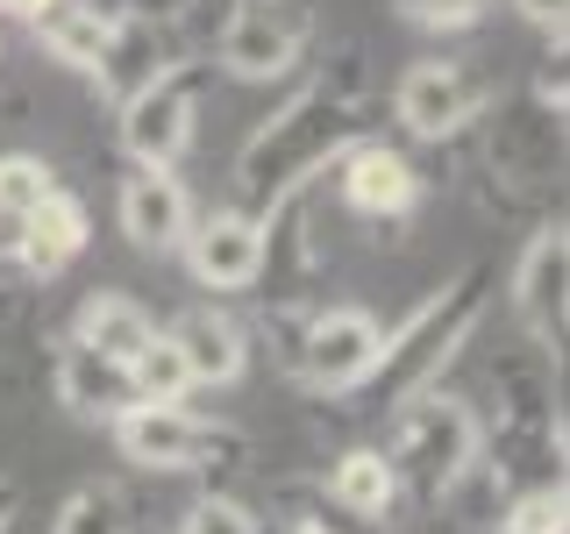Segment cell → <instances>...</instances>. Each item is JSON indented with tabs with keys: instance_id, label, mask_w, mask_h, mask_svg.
Wrapping results in <instances>:
<instances>
[{
	"instance_id": "6da1fadb",
	"label": "cell",
	"mask_w": 570,
	"mask_h": 534,
	"mask_svg": "<svg viewBox=\"0 0 570 534\" xmlns=\"http://www.w3.org/2000/svg\"><path fill=\"white\" fill-rule=\"evenodd\" d=\"M350 142H364V100H356V71L343 65V71L314 79L307 93H293L278 115H264L257 129H249L243 157H236V186L257 207H285L328 157H343Z\"/></svg>"
},
{
	"instance_id": "7a4b0ae2",
	"label": "cell",
	"mask_w": 570,
	"mask_h": 534,
	"mask_svg": "<svg viewBox=\"0 0 570 534\" xmlns=\"http://www.w3.org/2000/svg\"><path fill=\"white\" fill-rule=\"evenodd\" d=\"M478 320H485V271H463V278L442 285V293H428L421 307L385 335L379 370H371L364 392H379V406H406V399H421V392H435V378L456 364V349L478 335Z\"/></svg>"
},
{
	"instance_id": "3957f363",
	"label": "cell",
	"mask_w": 570,
	"mask_h": 534,
	"mask_svg": "<svg viewBox=\"0 0 570 534\" xmlns=\"http://www.w3.org/2000/svg\"><path fill=\"white\" fill-rule=\"evenodd\" d=\"M385 463H392V485H414L421 498H442L478 463V414L463 399H450V392H421V399L400 406Z\"/></svg>"
},
{
	"instance_id": "277c9868",
	"label": "cell",
	"mask_w": 570,
	"mask_h": 534,
	"mask_svg": "<svg viewBox=\"0 0 570 534\" xmlns=\"http://www.w3.org/2000/svg\"><path fill=\"white\" fill-rule=\"evenodd\" d=\"M314 43V0H236L222 22V71L228 79H285Z\"/></svg>"
},
{
	"instance_id": "5b68a950",
	"label": "cell",
	"mask_w": 570,
	"mask_h": 534,
	"mask_svg": "<svg viewBox=\"0 0 570 534\" xmlns=\"http://www.w3.org/2000/svg\"><path fill=\"white\" fill-rule=\"evenodd\" d=\"M193 79H200V65L178 58L136 100H121V150L136 157V171H171L193 150Z\"/></svg>"
},
{
	"instance_id": "8992f818",
	"label": "cell",
	"mask_w": 570,
	"mask_h": 534,
	"mask_svg": "<svg viewBox=\"0 0 570 534\" xmlns=\"http://www.w3.org/2000/svg\"><path fill=\"white\" fill-rule=\"evenodd\" d=\"M485 93H492V86L478 79L471 65H456V58H421V65H406L400 93H392V115H400L406 136L442 142V136L471 129V121L485 115Z\"/></svg>"
},
{
	"instance_id": "52a82bcc",
	"label": "cell",
	"mask_w": 570,
	"mask_h": 534,
	"mask_svg": "<svg viewBox=\"0 0 570 534\" xmlns=\"http://www.w3.org/2000/svg\"><path fill=\"white\" fill-rule=\"evenodd\" d=\"M385 328L364 307H321L299 335V378L314 392H364L371 370H379Z\"/></svg>"
},
{
	"instance_id": "ba28073f",
	"label": "cell",
	"mask_w": 570,
	"mask_h": 534,
	"mask_svg": "<svg viewBox=\"0 0 570 534\" xmlns=\"http://www.w3.org/2000/svg\"><path fill=\"white\" fill-rule=\"evenodd\" d=\"M186 264H193V278H200L207 293H243V285H257L264 264H272V236H264L257 214L214 207V214H200V221L186 228Z\"/></svg>"
},
{
	"instance_id": "9c48e42d",
	"label": "cell",
	"mask_w": 570,
	"mask_h": 534,
	"mask_svg": "<svg viewBox=\"0 0 570 534\" xmlns=\"http://www.w3.org/2000/svg\"><path fill=\"white\" fill-rule=\"evenodd\" d=\"M115 442L142 471H200L214 449H228L222 427H207L200 414H186V406H136V414L115 421Z\"/></svg>"
},
{
	"instance_id": "30bf717a",
	"label": "cell",
	"mask_w": 570,
	"mask_h": 534,
	"mask_svg": "<svg viewBox=\"0 0 570 534\" xmlns=\"http://www.w3.org/2000/svg\"><path fill=\"white\" fill-rule=\"evenodd\" d=\"M563 285H570V236H563V221H542L528 236L521 264H513V314L549 349L563 343Z\"/></svg>"
},
{
	"instance_id": "8fae6325",
	"label": "cell",
	"mask_w": 570,
	"mask_h": 534,
	"mask_svg": "<svg viewBox=\"0 0 570 534\" xmlns=\"http://www.w3.org/2000/svg\"><path fill=\"white\" fill-rule=\"evenodd\" d=\"M186 228H193L186 186L171 171H129V186H121V236L142 257H171V249H186Z\"/></svg>"
},
{
	"instance_id": "7c38bea8",
	"label": "cell",
	"mask_w": 570,
	"mask_h": 534,
	"mask_svg": "<svg viewBox=\"0 0 570 534\" xmlns=\"http://www.w3.org/2000/svg\"><path fill=\"white\" fill-rule=\"evenodd\" d=\"M165 343L178 349V364H186V385H236L243 364H249L243 328L228 314H214V307L178 314L171 328H165Z\"/></svg>"
},
{
	"instance_id": "4fadbf2b",
	"label": "cell",
	"mask_w": 570,
	"mask_h": 534,
	"mask_svg": "<svg viewBox=\"0 0 570 534\" xmlns=\"http://www.w3.org/2000/svg\"><path fill=\"white\" fill-rule=\"evenodd\" d=\"M343 200L356 214H371V221H385V214H406L421 200V178L400 150H385V142H350L343 150Z\"/></svg>"
},
{
	"instance_id": "5bb4252c",
	"label": "cell",
	"mask_w": 570,
	"mask_h": 534,
	"mask_svg": "<svg viewBox=\"0 0 570 534\" xmlns=\"http://www.w3.org/2000/svg\"><path fill=\"white\" fill-rule=\"evenodd\" d=\"M58 399H65L79 421H107V427H115L121 414H136L129 370L107 364V356H94V349H79V343L58 349Z\"/></svg>"
},
{
	"instance_id": "9a60e30c",
	"label": "cell",
	"mask_w": 570,
	"mask_h": 534,
	"mask_svg": "<svg viewBox=\"0 0 570 534\" xmlns=\"http://www.w3.org/2000/svg\"><path fill=\"white\" fill-rule=\"evenodd\" d=\"M71 343L129 370L136 356L157 343V320L142 314V299H129V293H94V299L79 307V328H71Z\"/></svg>"
},
{
	"instance_id": "2e32d148",
	"label": "cell",
	"mask_w": 570,
	"mask_h": 534,
	"mask_svg": "<svg viewBox=\"0 0 570 534\" xmlns=\"http://www.w3.org/2000/svg\"><path fill=\"white\" fill-rule=\"evenodd\" d=\"M36 43L71 71H100L107 43H115V14L94 8V0H50V8L36 14Z\"/></svg>"
},
{
	"instance_id": "e0dca14e",
	"label": "cell",
	"mask_w": 570,
	"mask_h": 534,
	"mask_svg": "<svg viewBox=\"0 0 570 534\" xmlns=\"http://www.w3.org/2000/svg\"><path fill=\"white\" fill-rule=\"evenodd\" d=\"M14 228H22V236H14V257H22L36 278H58L65 264H71V257L86 249V207L71 200L65 186L50 192V200L36 207L29 221H14Z\"/></svg>"
},
{
	"instance_id": "ac0fdd59",
	"label": "cell",
	"mask_w": 570,
	"mask_h": 534,
	"mask_svg": "<svg viewBox=\"0 0 570 534\" xmlns=\"http://www.w3.org/2000/svg\"><path fill=\"white\" fill-rule=\"evenodd\" d=\"M178 50L165 43V29L150 22V14H136V22H115V43H107V65L94 71V79L107 86L115 100H136L142 86L157 79V71H171Z\"/></svg>"
},
{
	"instance_id": "d6986e66",
	"label": "cell",
	"mask_w": 570,
	"mask_h": 534,
	"mask_svg": "<svg viewBox=\"0 0 570 534\" xmlns=\"http://www.w3.org/2000/svg\"><path fill=\"white\" fill-rule=\"evenodd\" d=\"M328 498H335L343 513H356V521H385V506L400 498L385 449H350V456L328 471Z\"/></svg>"
},
{
	"instance_id": "ffe728a7",
	"label": "cell",
	"mask_w": 570,
	"mask_h": 534,
	"mask_svg": "<svg viewBox=\"0 0 570 534\" xmlns=\"http://www.w3.org/2000/svg\"><path fill=\"white\" fill-rule=\"evenodd\" d=\"M50 192H58V171H50L43 157H29V150L0 157V214H8V221H29Z\"/></svg>"
},
{
	"instance_id": "44dd1931",
	"label": "cell",
	"mask_w": 570,
	"mask_h": 534,
	"mask_svg": "<svg viewBox=\"0 0 570 534\" xmlns=\"http://www.w3.org/2000/svg\"><path fill=\"white\" fill-rule=\"evenodd\" d=\"M129 392H136V406H178L193 392L186 385V364H178V349L165 343V335H157V343L129 364Z\"/></svg>"
},
{
	"instance_id": "7402d4cb",
	"label": "cell",
	"mask_w": 570,
	"mask_h": 534,
	"mask_svg": "<svg viewBox=\"0 0 570 534\" xmlns=\"http://www.w3.org/2000/svg\"><path fill=\"white\" fill-rule=\"evenodd\" d=\"M50 534H129V506H121L115 492L86 485V492H71L58 506V527Z\"/></svg>"
},
{
	"instance_id": "603a6c76",
	"label": "cell",
	"mask_w": 570,
	"mask_h": 534,
	"mask_svg": "<svg viewBox=\"0 0 570 534\" xmlns=\"http://www.w3.org/2000/svg\"><path fill=\"white\" fill-rule=\"evenodd\" d=\"M563 513H570L563 485H534V492H521V498L507 506L499 534H563Z\"/></svg>"
},
{
	"instance_id": "cb8c5ba5",
	"label": "cell",
	"mask_w": 570,
	"mask_h": 534,
	"mask_svg": "<svg viewBox=\"0 0 570 534\" xmlns=\"http://www.w3.org/2000/svg\"><path fill=\"white\" fill-rule=\"evenodd\" d=\"M392 8L421 29H471V22H485L499 0H392Z\"/></svg>"
},
{
	"instance_id": "d4e9b609",
	"label": "cell",
	"mask_w": 570,
	"mask_h": 534,
	"mask_svg": "<svg viewBox=\"0 0 570 534\" xmlns=\"http://www.w3.org/2000/svg\"><path fill=\"white\" fill-rule=\"evenodd\" d=\"M178 534H257V521L236 506V498H200V506L186 513V527Z\"/></svg>"
},
{
	"instance_id": "484cf974",
	"label": "cell",
	"mask_w": 570,
	"mask_h": 534,
	"mask_svg": "<svg viewBox=\"0 0 570 534\" xmlns=\"http://www.w3.org/2000/svg\"><path fill=\"white\" fill-rule=\"evenodd\" d=\"M513 8H521V22H534L542 36L563 43V8H570V0H513Z\"/></svg>"
},
{
	"instance_id": "4316f807",
	"label": "cell",
	"mask_w": 570,
	"mask_h": 534,
	"mask_svg": "<svg viewBox=\"0 0 570 534\" xmlns=\"http://www.w3.org/2000/svg\"><path fill=\"white\" fill-rule=\"evenodd\" d=\"M43 8H50V0H0V14H14V22H36Z\"/></svg>"
},
{
	"instance_id": "83f0119b",
	"label": "cell",
	"mask_w": 570,
	"mask_h": 534,
	"mask_svg": "<svg viewBox=\"0 0 570 534\" xmlns=\"http://www.w3.org/2000/svg\"><path fill=\"white\" fill-rule=\"evenodd\" d=\"M193 8H200V22H214V29H222L228 14H236V0H193Z\"/></svg>"
},
{
	"instance_id": "f1b7e54d",
	"label": "cell",
	"mask_w": 570,
	"mask_h": 534,
	"mask_svg": "<svg viewBox=\"0 0 570 534\" xmlns=\"http://www.w3.org/2000/svg\"><path fill=\"white\" fill-rule=\"evenodd\" d=\"M14 506H22V492H14V485H8V477H0V527H8V521H14Z\"/></svg>"
},
{
	"instance_id": "f546056e",
	"label": "cell",
	"mask_w": 570,
	"mask_h": 534,
	"mask_svg": "<svg viewBox=\"0 0 570 534\" xmlns=\"http://www.w3.org/2000/svg\"><path fill=\"white\" fill-rule=\"evenodd\" d=\"M293 534H335V527H328V521H299Z\"/></svg>"
}]
</instances>
